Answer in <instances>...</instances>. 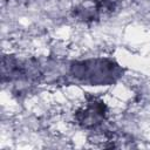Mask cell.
<instances>
[{"label":"cell","instance_id":"obj_1","mask_svg":"<svg viewBox=\"0 0 150 150\" xmlns=\"http://www.w3.org/2000/svg\"><path fill=\"white\" fill-rule=\"evenodd\" d=\"M123 68L114 60L95 57L74 61L69 64L68 75L76 82L86 86H109L123 76Z\"/></svg>","mask_w":150,"mask_h":150},{"label":"cell","instance_id":"obj_2","mask_svg":"<svg viewBox=\"0 0 150 150\" xmlns=\"http://www.w3.org/2000/svg\"><path fill=\"white\" fill-rule=\"evenodd\" d=\"M121 0H82L71 9L75 20L83 23H95L110 16L120 6Z\"/></svg>","mask_w":150,"mask_h":150},{"label":"cell","instance_id":"obj_3","mask_svg":"<svg viewBox=\"0 0 150 150\" xmlns=\"http://www.w3.org/2000/svg\"><path fill=\"white\" fill-rule=\"evenodd\" d=\"M108 117L105 102L96 96L86 98V103L74 112V121L77 125L87 130L96 131Z\"/></svg>","mask_w":150,"mask_h":150}]
</instances>
